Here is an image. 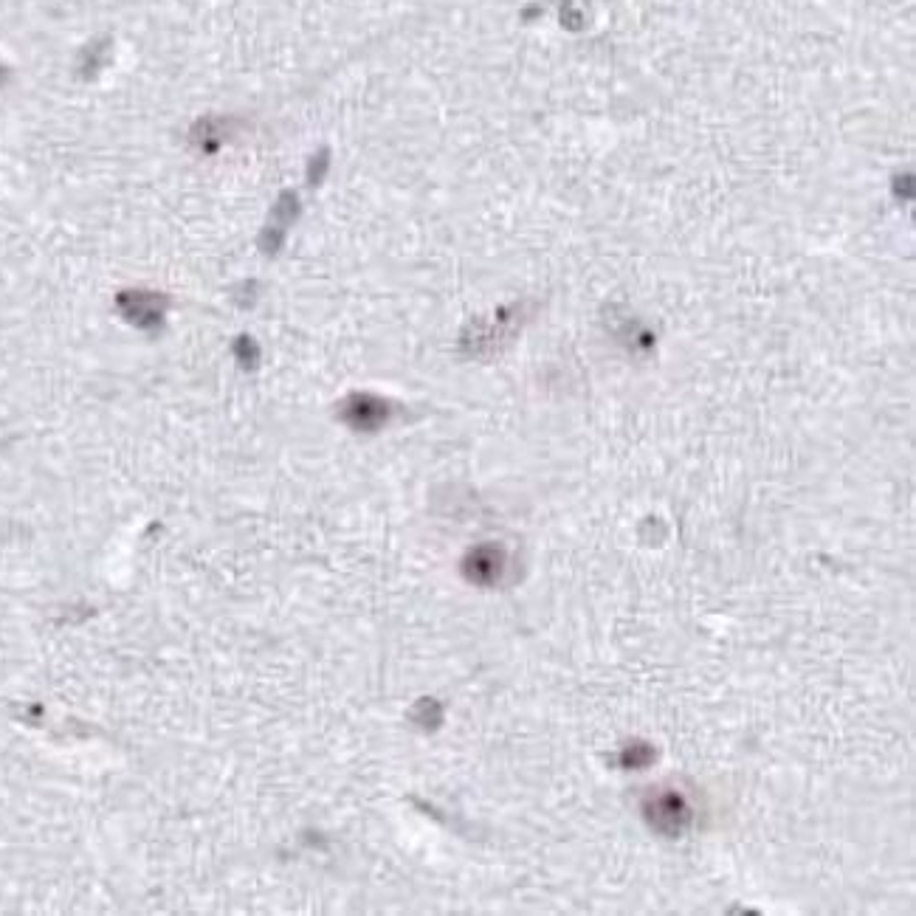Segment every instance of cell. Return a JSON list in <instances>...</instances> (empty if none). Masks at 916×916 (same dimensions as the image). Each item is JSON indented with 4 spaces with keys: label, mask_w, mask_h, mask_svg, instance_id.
Instances as JSON below:
<instances>
[{
    "label": "cell",
    "mask_w": 916,
    "mask_h": 916,
    "mask_svg": "<svg viewBox=\"0 0 916 916\" xmlns=\"http://www.w3.org/2000/svg\"><path fill=\"white\" fill-rule=\"evenodd\" d=\"M119 308L139 327H158L167 311V296L156 294V291H125L119 296Z\"/></svg>",
    "instance_id": "6da1fadb"
},
{
    "label": "cell",
    "mask_w": 916,
    "mask_h": 916,
    "mask_svg": "<svg viewBox=\"0 0 916 916\" xmlns=\"http://www.w3.org/2000/svg\"><path fill=\"white\" fill-rule=\"evenodd\" d=\"M384 418H387V404L378 401V398H370V395L353 398L347 406V420L353 426H361V429H375Z\"/></svg>",
    "instance_id": "7a4b0ae2"
},
{
    "label": "cell",
    "mask_w": 916,
    "mask_h": 916,
    "mask_svg": "<svg viewBox=\"0 0 916 916\" xmlns=\"http://www.w3.org/2000/svg\"><path fill=\"white\" fill-rule=\"evenodd\" d=\"M294 215H296L294 195H285V198H280V203L274 206V212H271V220H268V226H265V232H263V249L265 251L277 249V243H280L282 232H285V226L291 223V218H294Z\"/></svg>",
    "instance_id": "3957f363"
},
{
    "label": "cell",
    "mask_w": 916,
    "mask_h": 916,
    "mask_svg": "<svg viewBox=\"0 0 916 916\" xmlns=\"http://www.w3.org/2000/svg\"><path fill=\"white\" fill-rule=\"evenodd\" d=\"M192 141L201 147L203 153H215V150L223 147V141H226V122H223V119L201 122V125L192 130Z\"/></svg>",
    "instance_id": "277c9868"
},
{
    "label": "cell",
    "mask_w": 916,
    "mask_h": 916,
    "mask_svg": "<svg viewBox=\"0 0 916 916\" xmlns=\"http://www.w3.org/2000/svg\"><path fill=\"white\" fill-rule=\"evenodd\" d=\"M499 553L497 550H477L471 559H468V575L474 581H491L499 575Z\"/></svg>",
    "instance_id": "5b68a950"
}]
</instances>
